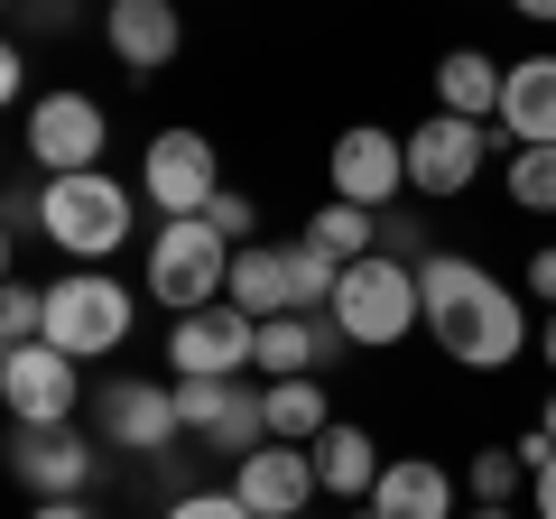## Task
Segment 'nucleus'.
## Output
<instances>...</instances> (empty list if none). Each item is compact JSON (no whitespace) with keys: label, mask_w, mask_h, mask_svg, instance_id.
I'll return each instance as SVG.
<instances>
[{"label":"nucleus","mask_w":556,"mask_h":519,"mask_svg":"<svg viewBox=\"0 0 556 519\" xmlns=\"http://www.w3.org/2000/svg\"><path fill=\"white\" fill-rule=\"evenodd\" d=\"M417 298H427V343L464 371H510L519 343H529V306L482 269V260L427 251L417 260Z\"/></svg>","instance_id":"nucleus-1"},{"label":"nucleus","mask_w":556,"mask_h":519,"mask_svg":"<svg viewBox=\"0 0 556 519\" xmlns=\"http://www.w3.org/2000/svg\"><path fill=\"white\" fill-rule=\"evenodd\" d=\"M334 334L343 343H362V353H390V343H408L417 325H427V298H417V269L408 260H390V251H371V260H353L343 269V288H334Z\"/></svg>","instance_id":"nucleus-2"},{"label":"nucleus","mask_w":556,"mask_h":519,"mask_svg":"<svg viewBox=\"0 0 556 519\" xmlns=\"http://www.w3.org/2000/svg\"><path fill=\"white\" fill-rule=\"evenodd\" d=\"M38 232L93 269V260H112L121 241H130V186L102 177V167H84V177H47L38 186Z\"/></svg>","instance_id":"nucleus-3"},{"label":"nucleus","mask_w":556,"mask_h":519,"mask_svg":"<svg viewBox=\"0 0 556 519\" xmlns=\"http://www.w3.org/2000/svg\"><path fill=\"white\" fill-rule=\"evenodd\" d=\"M149 298H167L177 316L223 306V298H232V241H223L204 214L159 223V241H149Z\"/></svg>","instance_id":"nucleus-4"},{"label":"nucleus","mask_w":556,"mask_h":519,"mask_svg":"<svg viewBox=\"0 0 556 519\" xmlns=\"http://www.w3.org/2000/svg\"><path fill=\"white\" fill-rule=\"evenodd\" d=\"M47 343L75 362H112L130 343V288L102 279V269H75V279L47 288Z\"/></svg>","instance_id":"nucleus-5"},{"label":"nucleus","mask_w":556,"mask_h":519,"mask_svg":"<svg viewBox=\"0 0 556 519\" xmlns=\"http://www.w3.org/2000/svg\"><path fill=\"white\" fill-rule=\"evenodd\" d=\"M75 400H84L75 353H56V343H10L0 353V408H10V427H75Z\"/></svg>","instance_id":"nucleus-6"},{"label":"nucleus","mask_w":556,"mask_h":519,"mask_svg":"<svg viewBox=\"0 0 556 519\" xmlns=\"http://www.w3.org/2000/svg\"><path fill=\"white\" fill-rule=\"evenodd\" d=\"M139 195L159 204L167 223L204 214V204L223 195V159H214V140H204V130H159V140H149V159H139Z\"/></svg>","instance_id":"nucleus-7"},{"label":"nucleus","mask_w":556,"mask_h":519,"mask_svg":"<svg viewBox=\"0 0 556 519\" xmlns=\"http://www.w3.org/2000/svg\"><path fill=\"white\" fill-rule=\"evenodd\" d=\"M482 149H492V121L427 112L408 130V195H464V186L482 177Z\"/></svg>","instance_id":"nucleus-8"},{"label":"nucleus","mask_w":556,"mask_h":519,"mask_svg":"<svg viewBox=\"0 0 556 519\" xmlns=\"http://www.w3.org/2000/svg\"><path fill=\"white\" fill-rule=\"evenodd\" d=\"M251 353H260V316L251 306H195V316H177L167 325V371H214V380H232V371H251Z\"/></svg>","instance_id":"nucleus-9"},{"label":"nucleus","mask_w":556,"mask_h":519,"mask_svg":"<svg viewBox=\"0 0 556 519\" xmlns=\"http://www.w3.org/2000/svg\"><path fill=\"white\" fill-rule=\"evenodd\" d=\"M28 159L47 177H84L102 159V102L93 93H38L28 102Z\"/></svg>","instance_id":"nucleus-10"},{"label":"nucleus","mask_w":556,"mask_h":519,"mask_svg":"<svg viewBox=\"0 0 556 519\" xmlns=\"http://www.w3.org/2000/svg\"><path fill=\"white\" fill-rule=\"evenodd\" d=\"M334 195H343V204H371V214H390V204L408 195V140H390V130L353 121V130L334 140Z\"/></svg>","instance_id":"nucleus-11"},{"label":"nucleus","mask_w":556,"mask_h":519,"mask_svg":"<svg viewBox=\"0 0 556 519\" xmlns=\"http://www.w3.org/2000/svg\"><path fill=\"white\" fill-rule=\"evenodd\" d=\"M93 418H102V436L130 445V455H167V445L186 436V418H177V380H112V390L93 400Z\"/></svg>","instance_id":"nucleus-12"},{"label":"nucleus","mask_w":556,"mask_h":519,"mask_svg":"<svg viewBox=\"0 0 556 519\" xmlns=\"http://www.w3.org/2000/svg\"><path fill=\"white\" fill-rule=\"evenodd\" d=\"M232 492L251 501V519H306V501L325 492L306 445H260L251 464H232Z\"/></svg>","instance_id":"nucleus-13"},{"label":"nucleus","mask_w":556,"mask_h":519,"mask_svg":"<svg viewBox=\"0 0 556 519\" xmlns=\"http://www.w3.org/2000/svg\"><path fill=\"white\" fill-rule=\"evenodd\" d=\"M10 473H20L38 501H84L93 445H84L75 427H20V436H10Z\"/></svg>","instance_id":"nucleus-14"},{"label":"nucleus","mask_w":556,"mask_h":519,"mask_svg":"<svg viewBox=\"0 0 556 519\" xmlns=\"http://www.w3.org/2000/svg\"><path fill=\"white\" fill-rule=\"evenodd\" d=\"M102 38H112V56L130 75H159V65H177L186 20H177V0H112L102 10Z\"/></svg>","instance_id":"nucleus-15"},{"label":"nucleus","mask_w":556,"mask_h":519,"mask_svg":"<svg viewBox=\"0 0 556 519\" xmlns=\"http://www.w3.org/2000/svg\"><path fill=\"white\" fill-rule=\"evenodd\" d=\"M501 140L556 149V56H519L501 75Z\"/></svg>","instance_id":"nucleus-16"},{"label":"nucleus","mask_w":556,"mask_h":519,"mask_svg":"<svg viewBox=\"0 0 556 519\" xmlns=\"http://www.w3.org/2000/svg\"><path fill=\"white\" fill-rule=\"evenodd\" d=\"M306 455H316V482H325L334 501H371V492H380V473H390V455H380V445L362 436L353 418H334L316 445H306Z\"/></svg>","instance_id":"nucleus-17"},{"label":"nucleus","mask_w":556,"mask_h":519,"mask_svg":"<svg viewBox=\"0 0 556 519\" xmlns=\"http://www.w3.org/2000/svg\"><path fill=\"white\" fill-rule=\"evenodd\" d=\"M334 325H316V316H260V353H251V371H269V380H316V362L334 353Z\"/></svg>","instance_id":"nucleus-18"},{"label":"nucleus","mask_w":556,"mask_h":519,"mask_svg":"<svg viewBox=\"0 0 556 519\" xmlns=\"http://www.w3.org/2000/svg\"><path fill=\"white\" fill-rule=\"evenodd\" d=\"M371 510H380V519H455V473L427 464V455H399L390 473H380Z\"/></svg>","instance_id":"nucleus-19"},{"label":"nucleus","mask_w":556,"mask_h":519,"mask_svg":"<svg viewBox=\"0 0 556 519\" xmlns=\"http://www.w3.org/2000/svg\"><path fill=\"white\" fill-rule=\"evenodd\" d=\"M232 306H251V316H298V269H288L278 241L232 251Z\"/></svg>","instance_id":"nucleus-20"},{"label":"nucleus","mask_w":556,"mask_h":519,"mask_svg":"<svg viewBox=\"0 0 556 519\" xmlns=\"http://www.w3.org/2000/svg\"><path fill=\"white\" fill-rule=\"evenodd\" d=\"M501 75H510V65H492L482 47H455V56L437 65V112H464V121H501Z\"/></svg>","instance_id":"nucleus-21"},{"label":"nucleus","mask_w":556,"mask_h":519,"mask_svg":"<svg viewBox=\"0 0 556 519\" xmlns=\"http://www.w3.org/2000/svg\"><path fill=\"white\" fill-rule=\"evenodd\" d=\"M325 427H334V408H325L316 380H269V436L278 445H316Z\"/></svg>","instance_id":"nucleus-22"},{"label":"nucleus","mask_w":556,"mask_h":519,"mask_svg":"<svg viewBox=\"0 0 556 519\" xmlns=\"http://www.w3.org/2000/svg\"><path fill=\"white\" fill-rule=\"evenodd\" d=\"M306 241H316V251H334L343 269H353V260L380 251V214H371V204H343V195H334L316 223H306Z\"/></svg>","instance_id":"nucleus-23"},{"label":"nucleus","mask_w":556,"mask_h":519,"mask_svg":"<svg viewBox=\"0 0 556 519\" xmlns=\"http://www.w3.org/2000/svg\"><path fill=\"white\" fill-rule=\"evenodd\" d=\"M232 390H241V380H214V371H177V418L195 427V436H214V418L232 408Z\"/></svg>","instance_id":"nucleus-24"},{"label":"nucleus","mask_w":556,"mask_h":519,"mask_svg":"<svg viewBox=\"0 0 556 519\" xmlns=\"http://www.w3.org/2000/svg\"><path fill=\"white\" fill-rule=\"evenodd\" d=\"M510 204L519 214H556V149H519L510 159Z\"/></svg>","instance_id":"nucleus-25"},{"label":"nucleus","mask_w":556,"mask_h":519,"mask_svg":"<svg viewBox=\"0 0 556 519\" xmlns=\"http://www.w3.org/2000/svg\"><path fill=\"white\" fill-rule=\"evenodd\" d=\"M10 343H47V288H0V353Z\"/></svg>","instance_id":"nucleus-26"},{"label":"nucleus","mask_w":556,"mask_h":519,"mask_svg":"<svg viewBox=\"0 0 556 519\" xmlns=\"http://www.w3.org/2000/svg\"><path fill=\"white\" fill-rule=\"evenodd\" d=\"M519 482H529V464H519L510 445H482V455H473V492H482V510H510Z\"/></svg>","instance_id":"nucleus-27"},{"label":"nucleus","mask_w":556,"mask_h":519,"mask_svg":"<svg viewBox=\"0 0 556 519\" xmlns=\"http://www.w3.org/2000/svg\"><path fill=\"white\" fill-rule=\"evenodd\" d=\"M204 223H214V232L232 241V251H251V232H260V204H251V195H232V186H223V195L204 204Z\"/></svg>","instance_id":"nucleus-28"},{"label":"nucleus","mask_w":556,"mask_h":519,"mask_svg":"<svg viewBox=\"0 0 556 519\" xmlns=\"http://www.w3.org/2000/svg\"><path fill=\"white\" fill-rule=\"evenodd\" d=\"M167 519H251V501L241 492H186V501H167Z\"/></svg>","instance_id":"nucleus-29"},{"label":"nucleus","mask_w":556,"mask_h":519,"mask_svg":"<svg viewBox=\"0 0 556 519\" xmlns=\"http://www.w3.org/2000/svg\"><path fill=\"white\" fill-rule=\"evenodd\" d=\"M380 251H390V260H408V269H417V260H427V232H417L408 214H380Z\"/></svg>","instance_id":"nucleus-30"},{"label":"nucleus","mask_w":556,"mask_h":519,"mask_svg":"<svg viewBox=\"0 0 556 519\" xmlns=\"http://www.w3.org/2000/svg\"><path fill=\"white\" fill-rule=\"evenodd\" d=\"M529 298H547V306H556V241L529 260Z\"/></svg>","instance_id":"nucleus-31"},{"label":"nucleus","mask_w":556,"mask_h":519,"mask_svg":"<svg viewBox=\"0 0 556 519\" xmlns=\"http://www.w3.org/2000/svg\"><path fill=\"white\" fill-rule=\"evenodd\" d=\"M529 510H538V519H556V464H547V473L529 482Z\"/></svg>","instance_id":"nucleus-32"},{"label":"nucleus","mask_w":556,"mask_h":519,"mask_svg":"<svg viewBox=\"0 0 556 519\" xmlns=\"http://www.w3.org/2000/svg\"><path fill=\"white\" fill-rule=\"evenodd\" d=\"M519 20H538V28H556V0H510Z\"/></svg>","instance_id":"nucleus-33"},{"label":"nucleus","mask_w":556,"mask_h":519,"mask_svg":"<svg viewBox=\"0 0 556 519\" xmlns=\"http://www.w3.org/2000/svg\"><path fill=\"white\" fill-rule=\"evenodd\" d=\"M538 353H547V371H556V306L538 316Z\"/></svg>","instance_id":"nucleus-34"},{"label":"nucleus","mask_w":556,"mask_h":519,"mask_svg":"<svg viewBox=\"0 0 556 519\" xmlns=\"http://www.w3.org/2000/svg\"><path fill=\"white\" fill-rule=\"evenodd\" d=\"M38 519H93L84 501H38Z\"/></svg>","instance_id":"nucleus-35"},{"label":"nucleus","mask_w":556,"mask_h":519,"mask_svg":"<svg viewBox=\"0 0 556 519\" xmlns=\"http://www.w3.org/2000/svg\"><path fill=\"white\" fill-rule=\"evenodd\" d=\"M538 427H547V436H556V390H547V408H538Z\"/></svg>","instance_id":"nucleus-36"},{"label":"nucleus","mask_w":556,"mask_h":519,"mask_svg":"<svg viewBox=\"0 0 556 519\" xmlns=\"http://www.w3.org/2000/svg\"><path fill=\"white\" fill-rule=\"evenodd\" d=\"M464 519H510V510H464Z\"/></svg>","instance_id":"nucleus-37"},{"label":"nucleus","mask_w":556,"mask_h":519,"mask_svg":"<svg viewBox=\"0 0 556 519\" xmlns=\"http://www.w3.org/2000/svg\"><path fill=\"white\" fill-rule=\"evenodd\" d=\"M353 519H380V510H371V501H362V510H353Z\"/></svg>","instance_id":"nucleus-38"}]
</instances>
